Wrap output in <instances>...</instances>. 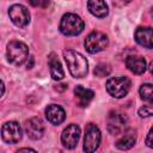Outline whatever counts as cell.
<instances>
[{"mask_svg": "<svg viewBox=\"0 0 153 153\" xmlns=\"http://www.w3.org/2000/svg\"><path fill=\"white\" fill-rule=\"evenodd\" d=\"M87 8L90 13L97 18H104L109 13L105 0H87Z\"/></svg>", "mask_w": 153, "mask_h": 153, "instance_id": "15", "label": "cell"}, {"mask_svg": "<svg viewBox=\"0 0 153 153\" xmlns=\"http://www.w3.org/2000/svg\"><path fill=\"white\" fill-rule=\"evenodd\" d=\"M7 61L14 66H22L29 57V48L20 41H11L6 48Z\"/></svg>", "mask_w": 153, "mask_h": 153, "instance_id": "2", "label": "cell"}, {"mask_svg": "<svg viewBox=\"0 0 153 153\" xmlns=\"http://www.w3.org/2000/svg\"><path fill=\"white\" fill-rule=\"evenodd\" d=\"M23 151H31V152H35V149H32V148H19V149H18V152H23Z\"/></svg>", "mask_w": 153, "mask_h": 153, "instance_id": "25", "label": "cell"}, {"mask_svg": "<svg viewBox=\"0 0 153 153\" xmlns=\"http://www.w3.org/2000/svg\"><path fill=\"white\" fill-rule=\"evenodd\" d=\"M134 37H135V41L140 45H142V47H145L147 49H152V47H153V44H152V29L149 26H147V27H142V26L137 27L135 30Z\"/></svg>", "mask_w": 153, "mask_h": 153, "instance_id": "14", "label": "cell"}, {"mask_svg": "<svg viewBox=\"0 0 153 153\" xmlns=\"http://www.w3.org/2000/svg\"><path fill=\"white\" fill-rule=\"evenodd\" d=\"M146 145L148 147H153V142H152V129L148 131L147 134V139H146Z\"/></svg>", "mask_w": 153, "mask_h": 153, "instance_id": "23", "label": "cell"}, {"mask_svg": "<svg viewBox=\"0 0 153 153\" xmlns=\"http://www.w3.org/2000/svg\"><path fill=\"white\" fill-rule=\"evenodd\" d=\"M84 20L75 13H66L60 22V31L65 36H76L84 30Z\"/></svg>", "mask_w": 153, "mask_h": 153, "instance_id": "3", "label": "cell"}, {"mask_svg": "<svg viewBox=\"0 0 153 153\" xmlns=\"http://www.w3.org/2000/svg\"><path fill=\"white\" fill-rule=\"evenodd\" d=\"M4 93H5V84L2 80H0V98L2 97Z\"/></svg>", "mask_w": 153, "mask_h": 153, "instance_id": "24", "label": "cell"}, {"mask_svg": "<svg viewBox=\"0 0 153 153\" xmlns=\"http://www.w3.org/2000/svg\"><path fill=\"white\" fill-rule=\"evenodd\" d=\"M8 16L11 22L18 27H25L30 23V12L24 5H12L8 8Z\"/></svg>", "mask_w": 153, "mask_h": 153, "instance_id": "7", "label": "cell"}, {"mask_svg": "<svg viewBox=\"0 0 153 153\" xmlns=\"http://www.w3.org/2000/svg\"><path fill=\"white\" fill-rule=\"evenodd\" d=\"M102 140V134L99 128L93 124L88 123L85 128V137H84V151L87 153H92L98 149Z\"/></svg>", "mask_w": 153, "mask_h": 153, "instance_id": "6", "label": "cell"}, {"mask_svg": "<svg viewBox=\"0 0 153 153\" xmlns=\"http://www.w3.org/2000/svg\"><path fill=\"white\" fill-rule=\"evenodd\" d=\"M136 142V137H135V134L133 131H129V133H126L117 142H116V147L118 149H129L131 148Z\"/></svg>", "mask_w": 153, "mask_h": 153, "instance_id": "18", "label": "cell"}, {"mask_svg": "<svg viewBox=\"0 0 153 153\" xmlns=\"http://www.w3.org/2000/svg\"><path fill=\"white\" fill-rule=\"evenodd\" d=\"M79 137H80V128L78 124L72 123L63 129L61 134V142L65 148L72 149L78 145Z\"/></svg>", "mask_w": 153, "mask_h": 153, "instance_id": "9", "label": "cell"}, {"mask_svg": "<svg viewBox=\"0 0 153 153\" xmlns=\"http://www.w3.org/2000/svg\"><path fill=\"white\" fill-rule=\"evenodd\" d=\"M63 57L66 60L68 71L72 74V76L84 78L87 74L88 62L82 54H80L73 49H67L63 51Z\"/></svg>", "mask_w": 153, "mask_h": 153, "instance_id": "1", "label": "cell"}, {"mask_svg": "<svg viewBox=\"0 0 153 153\" xmlns=\"http://www.w3.org/2000/svg\"><path fill=\"white\" fill-rule=\"evenodd\" d=\"M139 93H140L141 99L152 104V102H153V91H152V85L151 84H142L140 86Z\"/></svg>", "mask_w": 153, "mask_h": 153, "instance_id": "19", "label": "cell"}, {"mask_svg": "<svg viewBox=\"0 0 153 153\" xmlns=\"http://www.w3.org/2000/svg\"><path fill=\"white\" fill-rule=\"evenodd\" d=\"M48 65H49V71H50V75L54 80H62L65 76V72L62 68V65L60 62V60L57 59V56L51 53L48 57Z\"/></svg>", "mask_w": 153, "mask_h": 153, "instance_id": "16", "label": "cell"}, {"mask_svg": "<svg viewBox=\"0 0 153 153\" xmlns=\"http://www.w3.org/2000/svg\"><path fill=\"white\" fill-rule=\"evenodd\" d=\"M25 133L32 140H38L44 134V123L39 117H32L24 124Z\"/></svg>", "mask_w": 153, "mask_h": 153, "instance_id": "11", "label": "cell"}, {"mask_svg": "<svg viewBox=\"0 0 153 153\" xmlns=\"http://www.w3.org/2000/svg\"><path fill=\"white\" fill-rule=\"evenodd\" d=\"M29 2L33 7H41V8H45L49 5V0H29Z\"/></svg>", "mask_w": 153, "mask_h": 153, "instance_id": "22", "label": "cell"}, {"mask_svg": "<svg viewBox=\"0 0 153 153\" xmlns=\"http://www.w3.org/2000/svg\"><path fill=\"white\" fill-rule=\"evenodd\" d=\"M45 117H47L48 122H50L51 124L59 126L65 121L66 112L60 105L50 104V105H48L45 108Z\"/></svg>", "mask_w": 153, "mask_h": 153, "instance_id": "12", "label": "cell"}, {"mask_svg": "<svg viewBox=\"0 0 153 153\" xmlns=\"http://www.w3.org/2000/svg\"><path fill=\"white\" fill-rule=\"evenodd\" d=\"M23 130L18 122L10 121L1 127V137L6 143H17L22 140Z\"/></svg>", "mask_w": 153, "mask_h": 153, "instance_id": "8", "label": "cell"}, {"mask_svg": "<svg viewBox=\"0 0 153 153\" xmlns=\"http://www.w3.org/2000/svg\"><path fill=\"white\" fill-rule=\"evenodd\" d=\"M110 72H111V68H110V66L106 65V63H99V65H97V66L94 67V71H93V73H94L97 76H100V78L108 76V75L110 74Z\"/></svg>", "mask_w": 153, "mask_h": 153, "instance_id": "20", "label": "cell"}, {"mask_svg": "<svg viewBox=\"0 0 153 153\" xmlns=\"http://www.w3.org/2000/svg\"><path fill=\"white\" fill-rule=\"evenodd\" d=\"M130 1H131V0H126V2H130Z\"/></svg>", "mask_w": 153, "mask_h": 153, "instance_id": "26", "label": "cell"}, {"mask_svg": "<svg viewBox=\"0 0 153 153\" xmlns=\"http://www.w3.org/2000/svg\"><path fill=\"white\" fill-rule=\"evenodd\" d=\"M152 112H153V110H152L151 104L143 105L142 108L139 109V115H140V117H149V116H152Z\"/></svg>", "mask_w": 153, "mask_h": 153, "instance_id": "21", "label": "cell"}, {"mask_svg": "<svg viewBox=\"0 0 153 153\" xmlns=\"http://www.w3.org/2000/svg\"><path fill=\"white\" fill-rule=\"evenodd\" d=\"M105 87L114 98H123L130 90V80L127 76H114L106 81Z\"/></svg>", "mask_w": 153, "mask_h": 153, "instance_id": "4", "label": "cell"}, {"mask_svg": "<svg viewBox=\"0 0 153 153\" xmlns=\"http://www.w3.org/2000/svg\"><path fill=\"white\" fill-rule=\"evenodd\" d=\"M126 66L134 74H143L146 71V61L140 55H130L126 59Z\"/></svg>", "mask_w": 153, "mask_h": 153, "instance_id": "13", "label": "cell"}, {"mask_svg": "<svg viewBox=\"0 0 153 153\" xmlns=\"http://www.w3.org/2000/svg\"><path fill=\"white\" fill-rule=\"evenodd\" d=\"M84 44H85V49L87 50V53L97 54L99 51H103L108 47L109 39H108V36L104 32L92 31L85 38Z\"/></svg>", "mask_w": 153, "mask_h": 153, "instance_id": "5", "label": "cell"}, {"mask_svg": "<svg viewBox=\"0 0 153 153\" xmlns=\"http://www.w3.org/2000/svg\"><path fill=\"white\" fill-rule=\"evenodd\" d=\"M128 120L121 112H111L108 117V130L112 135L122 134L127 128Z\"/></svg>", "mask_w": 153, "mask_h": 153, "instance_id": "10", "label": "cell"}, {"mask_svg": "<svg viewBox=\"0 0 153 153\" xmlns=\"http://www.w3.org/2000/svg\"><path fill=\"white\" fill-rule=\"evenodd\" d=\"M74 94L79 102V105L80 106H87L90 104V102L93 99L94 97V92L90 88H85L84 86L81 85H78L75 88H74Z\"/></svg>", "mask_w": 153, "mask_h": 153, "instance_id": "17", "label": "cell"}]
</instances>
